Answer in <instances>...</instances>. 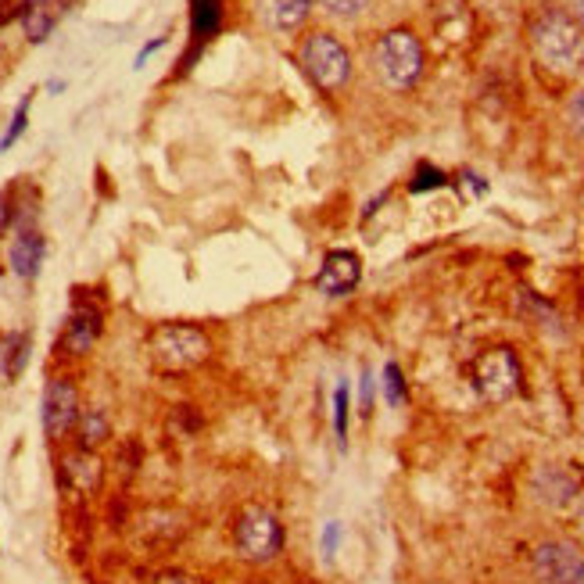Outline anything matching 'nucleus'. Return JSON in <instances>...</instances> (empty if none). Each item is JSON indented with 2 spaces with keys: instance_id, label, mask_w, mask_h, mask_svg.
<instances>
[{
  "instance_id": "nucleus-7",
  "label": "nucleus",
  "mask_w": 584,
  "mask_h": 584,
  "mask_svg": "<svg viewBox=\"0 0 584 584\" xmlns=\"http://www.w3.org/2000/svg\"><path fill=\"white\" fill-rule=\"evenodd\" d=\"M79 423V391L69 377H54L43 391V430L61 441Z\"/></svg>"
},
{
  "instance_id": "nucleus-15",
  "label": "nucleus",
  "mask_w": 584,
  "mask_h": 584,
  "mask_svg": "<svg viewBox=\"0 0 584 584\" xmlns=\"http://www.w3.org/2000/svg\"><path fill=\"white\" fill-rule=\"evenodd\" d=\"M18 18H22V33H26L29 43H43L54 33V22H58L51 0H26L22 11H18Z\"/></svg>"
},
{
  "instance_id": "nucleus-26",
  "label": "nucleus",
  "mask_w": 584,
  "mask_h": 584,
  "mask_svg": "<svg viewBox=\"0 0 584 584\" xmlns=\"http://www.w3.org/2000/svg\"><path fill=\"white\" fill-rule=\"evenodd\" d=\"M563 11H567V15L574 18L577 26L584 29V0H563Z\"/></svg>"
},
{
  "instance_id": "nucleus-3",
  "label": "nucleus",
  "mask_w": 584,
  "mask_h": 584,
  "mask_svg": "<svg viewBox=\"0 0 584 584\" xmlns=\"http://www.w3.org/2000/svg\"><path fill=\"white\" fill-rule=\"evenodd\" d=\"M212 352V341L201 327L194 323H165L151 334V359L162 366V370L183 373L194 370L208 359Z\"/></svg>"
},
{
  "instance_id": "nucleus-16",
  "label": "nucleus",
  "mask_w": 584,
  "mask_h": 584,
  "mask_svg": "<svg viewBox=\"0 0 584 584\" xmlns=\"http://www.w3.org/2000/svg\"><path fill=\"white\" fill-rule=\"evenodd\" d=\"M219 22H223V0H190V29L198 40H208Z\"/></svg>"
},
{
  "instance_id": "nucleus-30",
  "label": "nucleus",
  "mask_w": 584,
  "mask_h": 584,
  "mask_svg": "<svg viewBox=\"0 0 584 584\" xmlns=\"http://www.w3.org/2000/svg\"><path fill=\"white\" fill-rule=\"evenodd\" d=\"M577 527H581V534H584V495H581V502H577Z\"/></svg>"
},
{
  "instance_id": "nucleus-10",
  "label": "nucleus",
  "mask_w": 584,
  "mask_h": 584,
  "mask_svg": "<svg viewBox=\"0 0 584 584\" xmlns=\"http://www.w3.org/2000/svg\"><path fill=\"white\" fill-rule=\"evenodd\" d=\"M531 491H534V499L542 502V506L563 509V506H570V502H577L581 481H577V473L567 470V466L545 463V466H538V470H534Z\"/></svg>"
},
{
  "instance_id": "nucleus-11",
  "label": "nucleus",
  "mask_w": 584,
  "mask_h": 584,
  "mask_svg": "<svg viewBox=\"0 0 584 584\" xmlns=\"http://www.w3.org/2000/svg\"><path fill=\"white\" fill-rule=\"evenodd\" d=\"M43 255H47V241H43V233L33 230V226H18L15 241L8 248V262H11V273L18 280H33L43 266Z\"/></svg>"
},
{
  "instance_id": "nucleus-14",
  "label": "nucleus",
  "mask_w": 584,
  "mask_h": 584,
  "mask_svg": "<svg viewBox=\"0 0 584 584\" xmlns=\"http://www.w3.org/2000/svg\"><path fill=\"white\" fill-rule=\"evenodd\" d=\"M65 477H69V484L76 491H97V484H101V477H104V466H101V459L90 452V448H79V452H72V456H65Z\"/></svg>"
},
{
  "instance_id": "nucleus-29",
  "label": "nucleus",
  "mask_w": 584,
  "mask_h": 584,
  "mask_svg": "<svg viewBox=\"0 0 584 584\" xmlns=\"http://www.w3.org/2000/svg\"><path fill=\"white\" fill-rule=\"evenodd\" d=\"M155 584H194V581L183 574H162V577H155Z\"/></svg>"
},
{
  "instance_id": "nucleus-23",
  "label": "nucleus",
  "mask_w": 584,
  "mask_h": 584,
  "mask_svg": "<svg viewBox=\"0 0 584 584\" xmlns=\"http://www.w3.org/2000/svg\"><path fill=\"white\" fill-rule=\"evenodd\" d=\"M316 4L327 11L330 18H355L370 0H316Z\"/></svg>"
},
{
  "instance_id": "nucleus-9",
  "label": "nucleus",
  "mask_w": 584,
  "mask_h": 584,
  "mask_svg": "<svg viewBox=\"0 0 584 584\" xmlns=\"http://www.w3.org/2000/svg\"><path fill=\"white\" fill-rule=\"evenodd\" d=\"M362 280V262L355 251H330L323 258V266L316 273V291L327 294V298H344L352 294Z\"/></svg>"
},
{
  "instance_id": "nucleus-28",
  "label": "nucleus",
  "mask_w": 584,
  "mask_h": 584,
  "mask_svg": "<svg viewBox=\"0 0 584 584\" xmlns=\"http://www.w3.org/2000/svg\"><path fill=\"white\" fill-rule=\"evenodd\" d=\"M370 405H373V377L362 373V413H370Z\"/></svg>"
},
{
  "instance_id": "nucleus-4",
  "label": "nucleus",
  "mask_w": 584,
  "mask_h": 584,
  "mask_svg": "<svg viewBox=\"0 0 584 584\" xmlns=\"http://www.w3.org/2000/svg\"><path fill=\"white\" fill-rule=\"evenodd\" d=\"M298 61H301V69H305V76H309L319 90H327V94L341 90V86L348 83V76H352V54H348V47H344L334 33H323V29L305 36Z\"/></svg>"
},
{
  "instance_id": "nucleus-19",
  "label": "nucleus",
  "mask_w": 584,
  "mask_h": 584,
  "mask_svg": "<svg viewBox=\"0 0 584 584\" xmlns=\"http://www.w3.org/2000/svg\"><path fill=\"white\" fill-rule=\"evenodd\" d=\"M29 104H33V94H26L22 101H18V108H15V115H11V126H8V133L0 137V151H8L11 144H15L22 133H26V126H29Z\"/></svg>"
},
{
  "instance_id": "nucleus-17",
  "label": "nucleus",
  "mask_w": 584,
  "mask_h": 584,
  "mask_svg": "<svg viewBox=\"0 0 584 584\" xmlns=\"http://www.w3.org/2000/svg\"><path fill=\"white\" fill-rule=\"evenodd\" d=\"M79 448H90L94 452L97 445H101L108 434H112V427H108V416L101 413V409H86V413H79Z\"/></svg>"
},
{
  "instance_id": "nucleus-12",
  "label": "nucleus",
  "mask_w": 584,
  "mask_h": 584,
  "mask_svg": "<svg viewBox=\"0 0 584 584\" xmlns=\"http://www.w3.org/2000/svg\"><path fill=\"white\" fill-rule=\"evenodd\" d=\"M97 337H101V312L90 309V305L72 309L69 323H65V337H61V344H65L72 355H86L97 344Z\"/></svg>"
},
{
  "instance_id": "nucleus-24",
  "label": "nucleus",
  "mask_w": 584,
  "mask_h": 584,
  "mask_svg": "<svg viewBox=\"0 0 584 584\" xmlns=\"http://www.w3.org/2000/svg\"><path fill=\"white\" fill-rule=\"evenodd\" d=\"M567 122H570V129H574L577 137L584 140V90H577V94L570 97V104H567Z\"/></svg>"
},
{
  "instance_id": "nucleus-13",
  "label": "nucleus",
  "mask_w": 584,
  "mask_h": 584,
  "mask_svg": "<svg viewBox=\"0 0 584 584\" xmlns=\"http://www.w3.org/2000/svg\"><path fill=\"white\" fill-rule=\"evenodd\" d=\"M316 0H258V15L269 29H298L309 18Z\"/></svg>"
},
{
  "instance_id": "nucleus-2",
  "label": "nucleus",
  "mask_w": 584,
  "mask_h": 584,
  "mask_svg": "<svg viewBox=\"0 0 584 584\" xmlns=\"http://www.w3.org/2000/svg\"><path fill=\"white\" fill-rule=\"evenodd\" d=\"M377 76L391 90H409L423 76V43L409 29H387L373 47Z\"/></svg>"
},
{
  "instance_id": "nucleus-5",
  "label": "nucleus",
  "mask_w": 584,
  "mask_h": 584,
  "mask_svg": "<svg viewBox=\"0 0 584 584\" xmlns=\"http://www.w3.org/2000/svg\"><path fill=\"white\" fill-rule=\"evenodd\" d=\"M280 549H284V524H280V516L262 506L244 509L241 524H237V552L248 563H269V559L280 556Z\"/></svg>"
},
{
  "instance_id": "nucleus-1",
  "label": "nucleus",
  "mask_w": 584,
  "mask_h": 584,
  "mask_svg": "<svg viewBox=\"0 0 584 584\" xmlns=\"http://www.w3.org/2000/svg\"><path fill=\"white\" fill-rule=\"evenodd\" d=\"M531 47L552 72H577L584 65V29L563 8H549L534 18Z\"/></svg>"
},
{
  "instance_id": "nucleus-6",
  "label": "nucleus",
  "mask_w": 584,
  "mask_h": 584,
  "mask_svg": "<svg viewBox=\"0 0 584 584\" xmlns=\"http://www.w3.org/2000/svg\"><path fill=\"white\" fill-rule=\"evenodd\" d=\"M520 359H516L513 348H491L477 359V370H473V387L484 402H509V398L520 391Z\"/></svg>"
},
{
  "instance_id": "nucleus-21",
  "label": "nucleus",
  "mask_w": 584,
  "mask_h": 584,
  "mask_svg": "<svg viewBox=\"0 0 584 584\" xmlns=\"http://www.w3.org/2000/svg\"><path fill=\"white\" fill-rule=\"evenodd\" d=\"M445 183H448V176L441 169H434V165H420L413 183H409V190H413V194H423V190H438V187H445Z\"/></svg>"
},
{
  "instance_id": "nucleus-22",
  "label": "nucleus",
  "mask_w": 584,
  "mask_h": 584,
  "mask_svg": "<svg viewBox=\"0 0 584 584\" xmlns=\"http://www.w3.org/2000/svg\"><path fill=\"white\" fill-rule=\"evenodd\" d=\"M384 398H387V405L405 402V380H402V370H398L395 362H387L384 366Z\"/></svg>"
},
{
  "instance_id": "nucleus-27",
  "label": "nucleus",
  "mask_w": 584,
  "mask_h": 584,
  "mask_svg": "<svg viewBox=\"0 0 584 584\" xmlns=\"http://www.w3.org/2000/svg\"><path fill=\"white\" fill-rule=\"evenodd\" d=\"M162 47H165V36H158V40L144 43V51L137 54V69H144V61L151 58V54H155V51H162Z\"/></svg>"
},
{
  "instance_id": "nucleus-8",
  "label": "nucleus",
  "mask_w": 584,
  "mask_h": 584,
  "mask_svg": "<svg viewBox=\"0 0 584 584\" xmlns=\"http://www.w3.org/2000/svg\"><path fill=\"white\" fill-rule=\"evenodd\" d=\"M534 577L545 584H574L584 556L570 542H542L534 549Z\"/></svg>"
},
{
  "instance_id": "nucleus-31",
  "label": "nucleus",
  "mask_w": 584,
  "mask_h": 584,
  "mask_svg": "<svg viewBox=\"0 0 584 584\" xmlns=\"http://www.w3.org/2000/svg\"><path fill=\"white\" fill-rule=\"evenodd\" d=\"M574 584H584V563H581V570H577V577H574Z\"/></svg>"
},
{
  "instance_id": "nucleus-18",
  "label": "nucleus",
  "mask_w": 584,
  "mask_h": 584,
  "mask_svg": "<svg viewBox=\"0 0 584 584\" xmlns=\"http://www.w3.org/2000/svg\"><path fill=\"white\" fill-rule=\"evenodd\" d=\"M29 348H33V337L22 330V334H11L8 344H4V377L18 380L29 362Z\"/></svg>"
},
{
  "instance_id": "nucleus-25",
  "label": "nucleus",
  "mask_w": 584,
  "mask_h": 584,
  "mask_svg": "<svg viewBox=\"0 0 584 584\" xmlns=\"http://www.w3.org/2000/svg\"><path fill=\"white\" fill-rule=\"evenodd\" d=\"M337 542H341V524H337V520H330V524L323 527V559H334Z\"/></svg>"
},
{
  "instance_id": "nucleus-20",
  "label": "nucleus",
  "mask_w": 584,
  "mask_h": 584,
  "mask_svg": "<svg viewBox=\"0 0 584 584\" xmlns=\"http://www.w3.org/2000/svg\"><path fill=\"white\" fill-rule=\"evenodd\" d=\"M334 430H337V441H348V384H337L334 391Z\"/></svg>"
}]
</instances>
